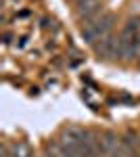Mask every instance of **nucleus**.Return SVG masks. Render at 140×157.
<instances>
[{
	"label": "nucleus",
	"instance_id": "1",
	"mask_svg": "<svg viewBox=\"0 0 140 157\" xmlns=\"http://www.w3.org/2000/svg\"><path fill=\"white\" fill-rule=\"evenodd\" d=\"M113 25H115V15H113V13H103L100 17H96V19H92V21H88V23L82 27L84 42H88V44H92V46H94L98 40H103L105 36L111 34Z\"/></svg>",
	"mask_w": 140,
	"mask_h": 157
},
{
	"label": "nucleus",
	"instance_id": "2",
	"mask_svg": "<svg viewBox=\"0 0 140 157\" xmlns=\"http://www.w3.org/2000/svg\"><path fill=\"white\" fill-rule=\"evenodd\" d=\"M94 50H96V55H98V57H103V59H107V61L119 59V57H121L119 36H113V34L105 36L103 40H98V42L94 44Z\"/></svg>",
	"mask_w": 140,
	"mask_h": 157
},
{
	"label": "nucleus",
	"instance_id": "3",
	"mask_svg": "<svg viewBox=\"0 0 140 157\" xmlns=\"http://www.w3.org/2000/svg\"><path fill=\"white\" fill-rule=\"evenodd\" d=\"M11 155L13 157H34V153H32L27 143H15V145H11Z\"/></svg>",
	"mask_w": 140,
	"mask_h": 157
},
{
	"label": "nucleus",
	"instance_id": "4",
	"mask_svg": "<svg viewBox=\"0 0 140 157\" xmlns=\"http://www.w3.org/2000/svg\"><path fill=\"white\" fill-rule=\"evenodd\" d=\"M130 136H132V140H134V145H136V149H138V153H140V136L136 132H128Z\"/></svg>",
	"mask_w": 140,
	"mask_h": 157
},
{
	"label": "nucleus",
	"instance_id": "5",
	"mask_svg": "<svg viewBox=\"0 0 140 157\" xmlns=\"http://www.w3.org/2000/svg\"><path fill=\"white\" fill-rule=\"evenodd\" d=\"M107 157H128V155H126V151H123V147H121L119 151H115V153H111V155H107Z\"/></svg>",
	"mask_w": 140,
	"mask_h": 157
},
{
	"label": "nucleus",
	"instance_id": "6",
	"mask_svg": "<svg viewBox=\"0 0 140 157\" xmlns=\"http://www.w3.org/2000/svg\"><path fill=\"white\" fill-rule=\"evenodd\" d=\"M2 157H13L11 155V147L9 145H2Z\"/></svg>",
	"mask_w": 140,
	"mask_h": 157
},
{
	"label": "nucleus",
	"instance_id": "7",
	"mask_svg": "<svg viewBox=\"0 0 140 157\" xmlns=\"http://www.w3.org/2000/svg\"><path fill=\"white\" fill-rule=\"evenodd\" d=\"M138 65H140V59H138Z\"/></svg>",
	"mask_w": 140,
	"mask_h": 157
}]
</instances>
